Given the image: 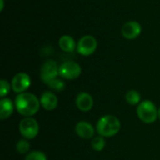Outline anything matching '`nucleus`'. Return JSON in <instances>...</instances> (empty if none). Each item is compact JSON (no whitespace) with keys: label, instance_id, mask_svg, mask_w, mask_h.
I'll use <instances>...</instances> for the list:
<instances>
[{"label":"nucleus","instance_id":"obj_3","mask_svg":"<svg viewBox=\"0 0 160 160\" xmlns=\"http://www.w3.org/2000/svg\"><path fill=\"white\" fill-rule=\"evenodd\" d=\"M137 115L143 123L153 124L158 118V110L151 100H143L137 108Z\"/></svg>","mask_w":160,"mask_h":160},{"label":"nucleus","instance_id":"obj_10","mask_svg":"<svg viewBox=\"0 0 160 160\" xmlns=\"http://www.w3.org/2000/svg\"><path fill=\"white\" fill-rule=\"evenodd\" d=\"M75 104L77 108L83 112L91 111L94 105L93 97L87 92H81L77 95L75 99Z\"/></svg>","mask_w":160,"mask_h":160},{"label":"nucleus","instance_id":"obj_11","mask_svg":"<svg viewBox=\"0 0 160 160\" xmlns=\"http://www.w3.org/2000/svg\"><path fill=\"white\" fill-rule=\"evenodd\" d=\"M75 132L81 139L90 140L94 138L95 128L93 126L87 121H80L75 126Z\"/></svg>","mask_w":160,"mask_h":160},{"label":"nucleus","instance_id":"obj_20","mask_svg":"<svg viewBox=\"0 0 160 160\" xmlns=\"http://www.w3.org/2000/svg\"><path fill=\"white\" fill-rule=\"evenodd\" d=\"M10 87H11V84H9L8 81L4 79L0 81V97L2 98H4L9 93Z\"/></svg>","mask_w":160,"mask_h":160},{"label":"nucleus","instance_id":"obj_16","mask_svg":"<svg viewBox=\"0 0 160 160\" xmlns=\"http://www.w3.org/2000/svg\"><path fill=\"white\" fill-rule=\"evenodd\" d=\"M91 146H92L93 150H95L97 152L102 151L106 146V141H105L104 137H102V136L94 137L91 141Z\"/></svg>","mask_w":160,"mask_h":160},{"label":"nucleus","instance_id":"obj_14","mask_svg":"<svg viewBox=\"0 0 160 160\" xmlns=\"http://www.w3.org/2000/svg\"><path fill=\"white\" fill-rule=\"evenodd\" d=\"M59 47L63 52H72L77 49V43L75 42L74 38L68 35H64L59 38L58 41Z\"/></svg>","mask_w":160,"mask_h":160},{"label":"nucleus","instance_id":"obj_2","mask_svg":"<svg viewBox=\"0 0 160 160\" xmlns=\"http://www.w3.org/2000/svg\"><path fill=\"white\" fill-rule=\"evenodd\" d=\"M121 129L120 120L112 114L104 115L97 123L96 130L99 136L104 138H111L115 136Z\"/></svg>","mask_w":160,"mask_h":160},{"label":"nucleus","instance_id":"obj_1","mask_svg":"<svg viewBox=\"0 0 160 160\" xmlns=\"http://www.w3.org/2000/svg\"><path fill=\"white\" fill-rule=\"evenodd\" d=\"M40 100L32 93L18 94L15 98V109L23 117H32L40 108Z\"/></svg>","mask_w":160,"mask_h":160},{"label":"nucleus","instance_id":"obj_17","mask_svg":"<svg viewBox=\"0 0 160 160\" xmlns=\"http://www.w3.org/2000/svg\"><path fill=\"white\" fill-rule=\"evenodd\" d=\"M16 150L19 154H26L30 150V143L26 139H22L16 143Z\"/></svg>","mask_w":160,"mask_h":160},{"label":"nucleus","instance_id":"obj_7","mask_svg":"<svg viewBox=\"0 0 160 160\" xmlns=\"http://www.w3.org/2000/svg\"><path fill=\"white\" fill-rule=\"evenodd\" d=\"M59 75V66L54 60H48L42 64L40 68V79L44 83H49L51 81L57 78Z\"/></svg>","mask_w":160,"mask_h":160},{"label":"nucleus","instance_id":"obj_18","mask_svg":"<svg viewBox=\"0 0 160 160\" xmlns=\"http://www.w3.org/2000/svg\"><path fill=\"white\" fill-rule=\"evenodd\" d=\"M47 85L49 86V88H51L52 90L53 91H57V92H61L65 89L66 87V84L65 82L60 80V79H54L52 81H51L49 83H47Z\"/></svg>","mask_w":160,"mask_h":160},{"label":"nucleus","instance_id":"obj_19","mask_svg":"<svg viewBox=\"0 0 160 160\" xmlns=\"http://www.w3.org/2000/svg\"><path fill=\"white\" fill-rule=\"evenodd\" d=\"M24 160H47V157L41 151H32L26 155Z\"/></svg>","mask_w":160,"mask_h":160},{"label":"nucleus","instance_id":"obj_6","mask_svg":"<svg viewBox=\"0 0 160 160\" xmlns=\"http://www.w3.org/2000/svg\"><path fill=\"white\" fill-rule=\"evenodd\" d=\"M82 74L81 66L74 61H67L59 66V75L66 80H75Z\"/></svg>","mask_w":160,"mask_h":160},{"label":"nucleus","instance_id":"obj_13","mask_svg":"<svg viewBox=\"0 0 160 160\" xmlns=\"http://www.w3.org/2000/svg\"><path fill=\"white\" fill-rule=\"evenodd\" d=\"M14 111V103L11 99L4 98L0 100V118L2 120L8 119Z\"/></svg>","mask_w":160,"mask_h":160},{"label":"nucleus","instance_id":"obj_8","mask_svg":"<svg viewBox=\"0 0 160 160\" xmlns=\"http://www.w3.org/2000/svg\"><path fill=\"white\" fill-rule=\"evenodd\" d=\"M31 85V78L25 72L17 73L11 81V88L17 94L24 93Z\"/></svg>","mask_w":160,"mask_h":160},{"label":"nucleus","instance_id":"obj_9","mask_svg":"<svg viewBox=\"0 0 160 160\" xmlns=\"http://www.w3.org/2000/svg\"><path fill=\"white\" fill-rule=\"evenodd\" d=\"M121 33L127 39H135L142 33V25L136 21H129L123 25Z\"/></svg>","mask_w":160,"mask_h":160},{"label":"nucleus","instance_id":"obj_21","mask_svg":"<svg viewBox=\"0 0 160 160\" xmlns=\"http://www.w3.org/2000/svg\"><path fill=\"white\" fill-rule=\"evenodd\" d=\"M4 8V0H0V11H3Z\"/></svg>","mask_w":160,"mask_h":160},{"label":"nucleus","instance_id":"obj_15","mask_svg":"<svg viewBox=\"0 0 160 160\" xmlns=\"http://www.w3.org/2000/svg\"><path fill=\"white\" fill-rule=\"evenodd\" d=\"M125 98H126V101L128 104H130L132 106H135V105L141 103V98H141V94L138 91H136V90H130V91H128L126 94Z\"/></svg>","mask_w":160,"mask_h":160},{"label":"nucleus","instance_id":"obj_22","mask_svg":"<svg viewBox=\"0 0 160 160\" xmlns=\"http://www.w3.org/2000/svg\"><path fill=\"white\" fill-rule=\"evenodd\" d=\"M158 118L160 119V107H159V109H158Z\"/></svg>","mask_w":160,"mask_h":160},{"label":"nucleus","instance_id":"obj_12","mask_svg":"<svg viewBox=\"0 0 160 160\" xmlns=\"http://www.w3.org/2000/svg\"><path fill=\"white\" fill-rule=\"evenodd\" d=\"M40 105L46 111H53L58 106V98L56 95L51 91H46L40 96Z\"/></svg>","mask_w":160,"mask_h":160},{"label":"nucleus","instance_id":"obj_4","mask_svg":"<svg viewBox=\"0 0 160 160\" xmlns=\"http://www.w3.org/2000/svg\"><path fill=\"white\" fill-rule=\"evenodd\" d=\"M19 131L22 138L26 140H33L38 134V123L33 117H24L19 124Z\"/></svg>","mask_w":160,"mask_h":160},{"label":"nucleus","instance_id":"obj_5","mask_svg":"<svg viewBox=\"0 0 160 160\" xmlns=\"http://www.w3.org/2000/svg\"><path fill=\"white\" fill-rule=\"evenodd\" d=\"M98 48V40L95 37L86 35L80 38L79 42L77 43V52L81 55L89 56L93 54Z\"/></svg>","mask_w":160,"mask_h":160}]
</instances>
